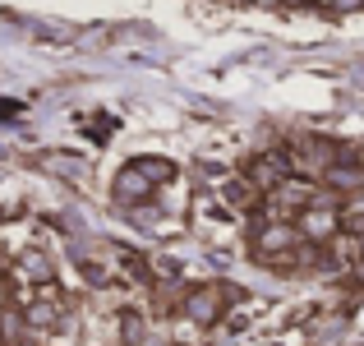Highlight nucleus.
I'll return each mask as SVG.
<instances>
[{"label": "nucleus", "mask_w": 364, "mask_h": 346, "mask_svg": "<svg viewBox=\"0 0 364 346\" xmlns=\"http://www.w3.org/2000/svg\"><path fill=\"white\" fill-rule=\"evenodd\" d=\"M111 194H116V204L134 208V204H143V199H152V180L143 176L139 162H129V167L116 171V180H111Z\"/></svg>", "instance_id": "4"}, {"label": "nucleus", "mask_w": 364, "mask_h": 346, "mask_svg": "<svg viewBox=\"0 0 364 346\" xmlns=\"http://www.w3.org/2000/svg\"><path fill=\"white\" fill-rule=\"evenodd\" d=\"M295 245H304V240H300V231H295V222H267V226L254 236V254H258V258L291 254Z\"/></svg>", "instance_id": "3"}, {"label": "nucleus", "mask_w": 364, "mask_h": 346, "mask_svg": "<svg viewBox=\"0 0 364 346\" xmlns=\"http://www.w3.org/2000/svg\"><path fill=\"white\" fill-rule=\"evenodd\" d=\"M226 314V291L222 286H194V291L185 295V319L194 323V328H217Z\"/></svg>", "instance_id": "2"}, {"label": "nucleus", "mask_w": 364, "mask_h": 346, "mask_svg": "<svg viewBox=\"0 0 364 346\" xmlns=\"http://www.w3.org/2000/svg\"><path fill=\"white\" fill-rule=\"evenodd\" d=\"M282 5H314V0H282Z\"/></svg>", "instance_id": "9"}, {"label": "nucleus", "mask_w": 364, "mask_h": 346, "mask_svg": "<svg viewBox=\"0 0 364 346\" xmlns=\"http://www.w3.org/2000/svg\"><path fill=\"white\" fill-rule=\"evenodd\" d=\"M139 167H143V176H148L152 185H161V180L176 176V167H171V162H161V157H139Z\"/></svg>", "instance_id": "6"}, {"label": "nucleus", "mask_w": 364, "mask_h": 346, "mask_svg": "<svg viewBox=\"0 0 364 346\" xmlns=\"http://www.w3.org/2000/svg\"><path fill=\"white\" fill-rule=\"evenodd\" d=\"M360 282H364V263H360Z\"/></svg>", "instance_id": "11"}, {"label": "nucleus", "mask_w": 364, "mask_h": 346, "mask_svg": "<svg viewBox=\"0 0 364 346\" xmlns=\"http://www.w3.org/2000/svg\"><path fill=\"white\" fill-rule=\"evenodd\" d=\"M323 180H328V189H337V194H364V167L355 157H337L323 171Z\"/></svg>", "instance_id": "5"}, {"label": "nucleus", "mask_w": 364, "mask_h": 346, "mask_svg": "<svg viewBox=\"0 0 364 346\" xmlns=\"http://www.w3.org/2000/svg\"><path fill=\"white\" fill-rule=\"evenodd\" d=\"M295 231H300L304 245H328V240L341 231V208L332 204L328 194H314V204L295 217Z\"/></svg>", "instance_id": "1"}, {"label": "nucleus", "mask_w": 364, "mask_h": 346, "mask_svg": "<svg viewBox=\"0 0 364 346\" xmlns=\"http://www.w3.org/2000/svg\"><path fill=\"white\" fill-rule=\"evenodd\" d=\"M143 346H171L166 337H143Z\"/></svg>", "instance_id": "8"}, {"label": "nucleus", "mask_w": 364, "mask_h": 346, "mask_svg": "<svg viewBox=\"0 0 364 346\" xmlns=\"http://www.w3.org/2000/svg\"><path fill=\"white\" fill-rule=\"evenodd\" d=\"M23 263H28V273H33V277H42V282H51V263H46V258H37V254H28V258H23Z\"/></svg>", "instance_id": "7"}, {"label": "nucleus", "mask_w": 364, "mask_h": 346, "mask_svg": "<svg viewBox=\"0 0 364 346\" xmlns=\"http://www.w3.org/2000/svg\"><path fill=\"white\" fill-rule=\"evenodd\" d=\"M355 245H360V258H364V231H360V236H355Z\"/></svg>", "instance_id": "10"}]
</instances>
